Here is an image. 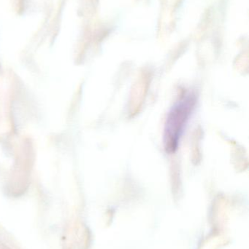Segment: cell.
<instances>
[{"label": "cell", "instance_id": "1", "mask_svg": "<svg viewBox=\"0 0 249 249\" xmlns=\"http://www.w3.org/2000/svg\"><path fill=\"white\" fill-rule=\"evenodd\" d=\"M197 96L194 92H184L175 102L167 117L164 130V144L168 153L178 149L187 123L195 109Z\"/></svg>", "mask_w": 249, "mask_h": 249}]
</instances>
